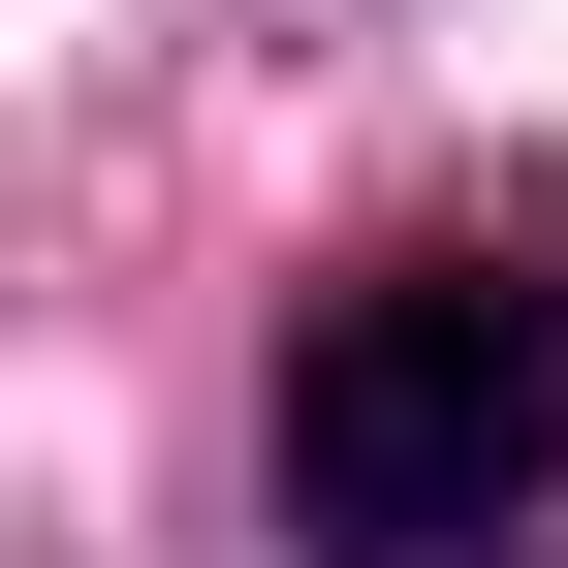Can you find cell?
I'll return each mask as SVG.
<instances>
[{
  "instance_id": "cell-1",
  "label": "cell",
  "mask_w": 568,
  "mask_h": 568,
  "mask_svg": "<svg viewBox=\"0 0 568 568\" xmlns=\"http://www.w3.org/2000/svg\"><path fill=\"white\" fill-rule=\"evenodd\" d=\"M253 506L316 568H506L568 506V222H379L316 253L253 379Z\"/></svg>"
}]
</instances>
